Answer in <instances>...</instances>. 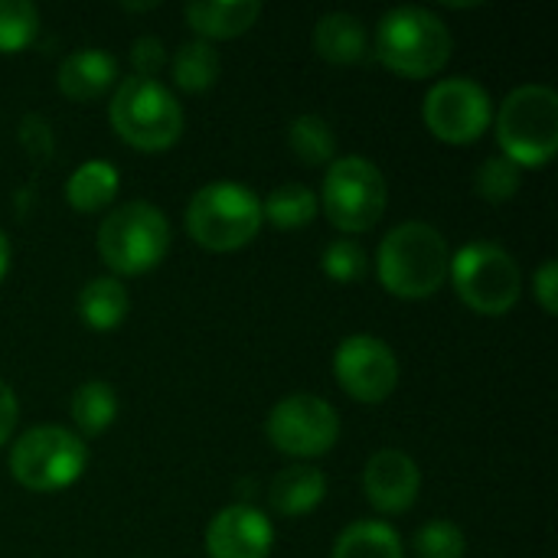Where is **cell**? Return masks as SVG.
<instances>
[{
	"label": "cell",
	"instance_id": "5bb4252c",
	"mask_svg": "<svg viewBox=\"0 0 558 558\" xmlns=\"http://www.w3.org/2000/svg\"><path fill=\"white\" fill-rule=\"evenodd\" d=\"M363 490H366L369 507H376L386 517H399L415 507L422 494V471L405 451L383 448L366 461Z\"/></svg>",
	"mask_w": 558,
	"mask_h": 558
},
{
	"label": "cell",
	"instance_id": "9a60e30c",
	"mask_svg": "<svg viewBox=\"0 0 558 558\" xmlns=\"http://www.w3.org/2000/svg\"><path fill=\"white\" fill-rule=\"evenodd\" d=\"M114 78H118V59L98 46L72 49L56 69V88L69 101H95L114 85Z\"/></svg>",
	"mask_w": 558,
	"mask_h": 558
},
{
	"label": "cell",
	"instance_id": "f546056e",
	"mask_svg": "<svg viewBox=\"0 0 558 558\" xmlns=\"http://www.w3.org/2000/svg\"><path fill=\"white\" fill-rule=\"evenodd\" d=\"M131 65L141 78H157V72L167 65V49L157 36H141L131 43Z\"/></svg>",
	"mask_w": 558,
	"mask_h": 558
},
{
	"label": "cell",
	"instance_id": "30bf717a",
	"mask_svg": "<svg viewBox=\"0 0 558 558\" xmlns=\"http://www.w3.org/2000/svg\"><path fill=\"white\" fill-rule=\"evenodd\" d=\"M265 438L288 458H324L340 441V415L327 399L314 392H294L268 412Z\"/></svg>",
	"mask_w": 558,
	"mask_h": 558
},
{
	"label": "cell",
	"instance_id": "83f0119b",
	"mask_svg": "<svg viewBox=\"0 0 558 558\" xmlns=\"http://www.w3.org/2000/svg\"><path fill=\"white\" fill-rule=\"evenodd\" d=\"M320 268L330 281L340 284H356L366 278L369 271V255L363 252V245L356 239H337L324 248L320 255Z\"/></svg>",
	"mask_w": 558,
	"mask_h": 558
},
{
	"label": "cell",
	"instance_id": "8992f818",
	"mask_svg": "<svg viewBox=\"0 0 558 558\" xmlns=\"http://www.w3.org/2000/svg\"><path fill=\"white\" fill-rule=\"evenodd\" d=\"M167 252H170V222L147 199H131L124 206H114L98 226V255L121 278H137L154 271L167 258Z\"/></svg>",
	"mask_w": 558,
	"mask_h": 558
},
{
	"label": "cell",
	"instance_id": "f1b7e54d",
	"mask_svg": "<svg viewBox=\"0 0 558 558\" xmlns=\"http://www.w3.org/2000/svg\"><path fill=\"white\" fill-rule=\"evenodd\" d=\"M418 558H464L468 556V539L464 530L451 520H428L412 543Z\"/></svg>",
	"mask_w": 558,
	"mask_h": 558
},
{
	"label": "cell",
	"instance_id": "1f68e13d",
	"mask_svg": "<svg viewBox=\"0 0 558 558\" xmlns=\"http://www.w3.org/2000/svg\"><path fill=\"white\" fill-rule=\"evenodd\" d=\"M16 418H20L16 392L0 379V448L10 441V435H13V428H16Z\"/></svg>",
	"mask_w": 558,
	"mask_h": 558
},
{
	"label": "cell",
	"instance_id": "484cf974",
	"mask_svg": "<svg viewBox=\"0 0 558 558\" xmlns=\"http://www.w3.org/2000/svg\"><path fill=\"white\" fill-rule=\"evenodd\" d=\"M39 33V10L29 0H0V52H23Z\"/></svg>",
	"mask_w": 558,
	"mask_h": 558
},
{
	"label": "cell",
	"instance_id": "d6a6232c",
	"mask_svg": "<svg viewBox=\"0 0 558 558\" xmlns=\"http://www.w3.org/2000/svg\"><path fill=\"white\" fill-rule=\"evenodd\" d=\"M10 258H13V248H10V235L0 229V281L7 278V271H10Z\"/></svg>",
	"mask_w": 558,
	"mask_h": 558
},
{
	"label": "cell",
	"instance_id": "3957f363",
	"mask_svg": "<svg viewBox=\"0 0 558 558\" xmlns=\"http://www.w3.org/2000/svg\"><path fill=\"white\" fill-rule=\"evenodd\" d=\"M111 131L134 150L160 154L173 147L183 134V108L177 95L157 78H121L108 105Z\"/></svg>",
	"mask_w": 558,
	"mask_h": 558
},
{
	"label": "cell",
	"instance_id": "4316f807",
	"mask_svg": "<svg viewBox=\"0 0 558 558\" xmlns=\"http://www.w3.org/2000/svg\"><path fill=\"white\" fill-rule=\"evenodd\" d=\"M520 183H523V170L513 160H507L504 154L487 157L477 167V173H474V186H477V193L487 203H507V199H513L520 193Z\"/></svg>",
	"mask_w": 558,
	"mask_h": 558
},
{
	"label": "cell",
	"instance_id": "603a6c76",
	"mask_svg": "<svg viewBox=\"0 0 558 558\" xmlns=\"http://www.w3.org/2000/svg\"><path fill=\"white\" fill-rule=\"evenodd\" d=\"M317 213H320V199L304 183H281L262 199V219H268L275 229L284 232L311 226Z\"/></svg>",
	"mask_w": 558,
	"mask_h": 558
},
{
	"label": "cell",
	"instance_id": "d6986e66",
	"mask_svg": "<svg viewBox=\"0 0 558 558\" xmlns=\"http://www.w3.org/2000/svg\"><path fill=\"white\" fill-rule=\"evenodd\" d=\"M121 186V173L114 163L108 160H85L72 170V177L65 180V199L75 213L88 216V213H101L114 203Z\"/></svg>",
	"mask_w": 558,
	"mask_h": 558
},
{
	"label": "cell",
	"instance_id": "4fadbf2b",
	"mask_svg": "<svg viewBox=\"0 0 558 558\" xmlns=\"http://www.w3.org/2000/svg\"><path fill=\"white\" fill-rule=\"evenodd\" d=\"M275 549V526L265 510L252 504H232L219 510L206 526L209 558H268Z\"/></svg>",
	"mask_w": 558,
	"mask_h": 558
},
{
	"label": "cell",
	"instance_id": "d4e9b609",
	"mask_svg": "<svg viewBox=\"0 0 558 558\" xmlns=\"http://www.w3.org/2000/svg\"><path fill=\"white\" fill-rule=\"evenodd\" d=\"M170 69H173V82H177V88H183V92L196 95V92H209V88L216 85L222 62H219V52H216V46H213V43L190 39V43H183V46L173 52Z\"/></svg>",
	"mask_w": 558,
	"mask_h": 558
},
{
	"label": "cell",
	"instance_id": "2e32d148",
	"mask_svg": "<svg viewBox=\"0 0 558 558\" xmlns=\"http://www.w3.org/2000/svg\"><path fill=\"white\" fill-rule=\"evenodd\" d=\"M183 16L203 43L235 39L255 26V20L262 16V3L258 0H193L183 7Z\"/></svg>",
	"mask_w": 558,
	"mask_h": 558
},
{
	"label": "cell",
	"instance_id": "ba28073f",
	"mask_svg": "<svg viewBox=\"0 0 558 558\" xmlns=\"http://www.w3.org/2000/svg\"><path fill=\"white\" fill-rule=\"evenodd\" d=\"M88 464L82 435L62 425H36L10 448V474L33 494H56L72 487Z\"/></svg>",
	"mask_w": 558,
	"mask_h": 558
},
{
	"label": "cell",
	"instance_id": "e0dca14e",
	"mask_svg": "<svg viewBox=\"0 0 558 558\" xmlns=\"http://www.w3.org/2000/svg\"><path fill=\"white\" fill-rule=\"evenodd\" d=\"M314 52L330 65H356L369 52V29L353 13H327L314 26Z\"/></svg>",
	"mask_w": 558,
	"mask_h": 558
},
{
	"label": "cell",
	"instance_id": "277c9868",
	"mask_svg": "<svg viewBox=\"0 0 558 558\" xmlns=\"http://www.w3.org/2000/svg\"><path fill=\"white\" fill-rule=\"evenodd\" d=\"M497 144L507 160L523 167H546L558 150V95L549 85L513 88L494 114Z\"/></svg>",
	"mask_w": 558,
	"mask_h": 558
},
{
	"label": "cell",
	"instance_id": "52a82bcc",
	"mask_svg": "<svg viewBox=\"0 0 558 558\" xmlns=\"http://www.w3.org/2000/svg\"><path fill=\"white\" fill-rule=\"evenodd\" d=\"M448 278L458 298L481 317H504L523 294L517 258L494 242H468L451 255Z\"/></svg>",
	"mask_w": 558,
	"mask_h": 558
},
{
	"label": "cell",
	"instance_id": "4dcf8cb0",
	"mask_svg": "<svg viewBox=\"0 0 558 558\" xmlns=\"http://www.w3.org/2000/svg\"><path fill=\"white\" fill-rule=\"evenodd\" d=\"M533 294H536L539 307H543L549 317H556L558 314V265L553 262V258H546V262L536 268V275H533Z\"/></svg>",
	"mask_w": 558,
	"mask_h": 558
},
{
	"label": "cell",
	"instance_id": "7a4b0ae2",
	"mask_svg": "<svg viewBox=\"0 0 558 558\" xmlns=\"http://www.w3.org/2000/svg\"><path fill=\"white\" fill-rule=\"evenodd\" d=\"M454 52L448 23L425 7H392L376 26V59L402 78L438 75Z\"/></svg>",
	"mask_w": 558,
	"mask_h": 558
},
{
	"label": "cell",
	"instance_id": "cb8c5ba5",
	"mask_svg": "<svg viewBox=\"0 0 558 558\" xmlns=\"http://www.w3.org/2000/svg\"><path fill=\"white\" fill-rule=\"evenodd\" d=\"M288 147L307 167H330L337 160V134L320 114H298L288 124Z\"/></svg>",
	"mask_w": 558,
	"mask_h": 558
},
{
	"label": "cell",
	"instance_id": "8fae6325",
	"mask_svg": "<svg viewBox=\"0 0 558 558\" xmlns=\"http://www.w3.org/2000/svg\"><path fill=\"white\" fill-rule=\"evenodd\" d=\"M425 128L445 144H474L494 124V101L487 88L468 75L441 78L428 88L422 101Z\"/></svg>",
	"mask_w": 558,
	"mask_h": 558
},
{
	"label": "cell",
	"instance_id": "ffe728a7",
	"mask_svg": "<svg viewBox=\"0 0 558 558\" xmlns=\"http://www.w3.org/2000/svg\"><path fill=\"white\" fill-rule=\"evenodd\" d=\"M128 311H131V298H128L124 284L114 275L92 278L78 291V320L88 330H98V333L118 330L124 324Z\"/></svg>",
	"mask_w": 558,
	"mask_h": 558
},
{
	"label": "cell",
	"instance_id": "7402d4cb",
	"mask_svg": "<svg viewBox=\"0 0 558 558\" xmlns=\"http://www.w3.org/2000/svg\"><path fill=\"white\" fill-rule=\"evenodd\" d=\"M69 415L82 435H105L118 418V392L105 379H88L72 392Z\"/></svg>",
	"mask_w": 558,
	"mask_h": 558
},
{
	"label": "cell",
	"instance_id": "7c38bea8",
	"mask_svg": "<svg viewBox=\"0 0 558 558\" xmlns=\"http://www.w3.org/2000/svg\"><path fill=\"white\" fill-rule=\"evenodd\" d=\"M333 376L350 399L379 405L399 386V360L376 333H350L333 353Z\"/></svg>",
	"mask_w": 558,
	"mask_h": 558
},
{
	"label": "cell",
	"instance_id": "ac0fdd59",
	"mask_svg": "<svg viewBox=\"0 0 558 558\" xmlns=\"http://www.w3.org/2000/svg\"><path fill=\"white\" fill-rule=\"evenodd\" d=\"M327 497V477L314 464H291L275 474L268 504L278 517H307Z\"/></svg>",
	"mask_w": 558,
	"mask_h": 558
},
{
	"label": "cell",
	"instance_id": "44dd1931",
	"mask_svg": "<svg viewBox=\"0 0 558 558\" xmlns=\"http://www.w3.org/2000/svg\"><path fill=\"white\" fill-rule=\"evenodd\" d=\"M330 558H405V549L389 523L356 520L337 536Z\"/></svg>",
	"mask_w": 558,
	"mask_h": 558
},
{
	"label": "cell",
	"instance_id": "9c48e42d",
	"mask_svg": "<svg viewBox=\"0 0 558 558\" xmlns=\"http://www.w3.org/2000/svg\"><path fill=\"white\" fill-rule=\"evenodd\" d=\"M386 203H389L386 177L369 157L350 154V157H337L327 167V177H324V216L347 239L360 235V232H369L383 219Z\"/></svg>",
	"mask_w": 558,
	"mask_h": 558
},
{
	"label": "cell",
	"instance_id": "6da1fadb",
	"mask_svg": "<svg viewBox=\"0 0 558 558\" xmlns=\"http://www.w3.org/2000/svg\"><path fill=\"white\" fill-rule=\"evenodd\" d=\"M448 239L428 222H402L389 229L376 252L379 284L402 301H425L448 281Z\"/></svg>",
	"mask_w": 558,
	"mask_h": 558
},
{
	"label": "cell",
	"instance_id": "5b68a950",
	"mask_svg": "<svg viewBox=\"0 0 558 558\" xmlns=\"http://www.w3.org/2000/svg\"><path fill=\"white\" fill-rule=\"evenodd\" d=\"M262 222V199L235 180H213L186 203V232L206 252L245 248Z\"/></svg>",
	"mask_w": 558,
	"mask_h": 558
}]
</instances>
